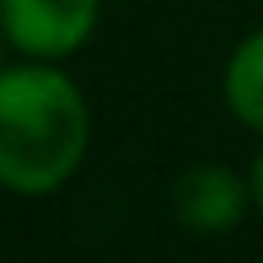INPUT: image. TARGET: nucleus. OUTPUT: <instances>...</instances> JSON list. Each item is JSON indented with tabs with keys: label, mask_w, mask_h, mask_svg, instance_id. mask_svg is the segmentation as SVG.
<instances>
[{
	"label": "nucleus",
	"mask_w": 263,
	"mask_h": 263,
	"mask_svg": "<svg viewBox=\"0 0 263 263\" xmlns=\"http://www.w3.org/2000/svg\"><path fill=\"white\" fill-rule=\"evenodd\" d=\"M102 0H0L5 42L32 60H65L97 32Z\"/></svg>",
	"instance_id": "nucleus-2"
},
{
	"label": "nucleus",
	"mask_w": 263,
	"mask_h": 263,
	"mask_svg": "<svg viewBox=\"0 0 263 263\" xmlns=\"http://www.w3.org/2000/svg\"><path fill=\"white\" fill-rule=\"evenodd\" d=\"M0 42H5V28H0Z\"/></svg>",
	"instance_id": "nucleus-6"
},
{
	"label": "nucleus",
	"mask_w": 263,
	"mask_h": 263,
	"mask_svg": "<svg viewBox=\"0 0 263 263\" xmlns=\"http://www.w3.org/2000/svg\"><path fill=\"white\" fill-rule=\"evenodd\" d=\"M250 199H254L250 180H240L227 166H190L171 190L176 217L199 236H227L231 227H240Z\"/></svg>",
	"instance_id": "nucleus-3"
},
{
	"label": "nucleus",
	"mask_w": 263,
	"mask_h": 263,
	"mask_svg": "<svg viewBox=\"0 0 263 263\" xmlns=\"http://www.w3.org/2000/svg\"><path fill=\"white\" fill-rule=\"evenodd\" d=\"M88 102L51 65L0 69V185L23 199L55 194L88 153Z\"/></svg>",
	"instance_id": "nucleus-1"
},
{
	"label": "nucleus",
	"mask_w": 263,
	"mask_h": 263,
	"mask_svg": "<svg viewBox=\"0 0 263 263\" xmlns=\"http://www.w3.org/2000/svg\"><path fill=\"white\" fill-rule=\"evenodd\" d=\"M250 190H254V208L263 213V153L254 157V171H250Z\"/></svg>",
	"instance_id": "nucleus-5"
},
{
	"label": "nucleus",
	"mask_w": 263,
	"mask_h": 263,
	"mask_svg": "<svg viewBox=\"0 0 263 263\" xmlns=\"http://www.w3.org/2000/svg\"><path fill=\"white\" fill-rule=\"evenodd\" d=\"M222 92H227L231 116H236L245 129H259L263 134V28L250 32V37L231 51Z\"/></svg>",
	"instance_id": "nucleus-4"
}]
</instances>
